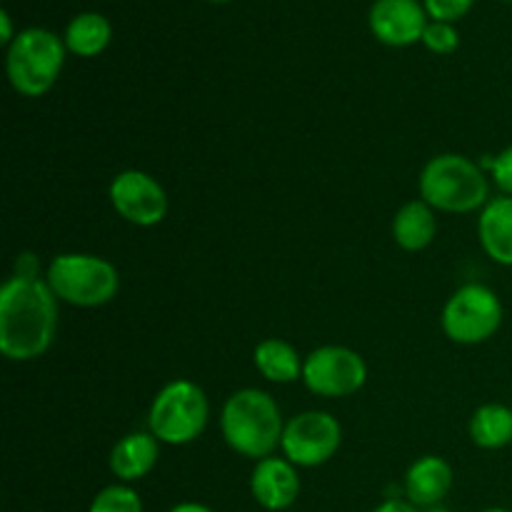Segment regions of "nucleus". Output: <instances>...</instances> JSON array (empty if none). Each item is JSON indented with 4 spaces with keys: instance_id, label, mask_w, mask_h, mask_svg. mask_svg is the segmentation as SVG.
Instances as JSON below:
<instances>
[{
    "instance_id": "18",
    "label": "nucleus",
    "mask_w": 512,
    "mask_h": 512,
    "mask_svg": "<svg viewBox=\"0 0 512 512\" xmlns=\"http://www.w3.org/2000/svg\"><path fill=\"white\" fill-rule=\"evenodd\" d=\"M255 368L273 383H293L303 378V363L295 348L285 340L270 338L255 348Z\"/></svg>"
},
{
    "instance_id": "15",
    "label": "nucleus",
    "mask_w": 512,
    "mask_h": 512,
    "mask_svg": "<svg viewBox=\"0 0 512 512\" xmlns=\"http://www.w3.org/2000/svg\"><path fill=\"white\" fill-rule=\"evenodd\" d=\"M158 463V438L153 433H130L110 453V470L120 480H140Z\"/></svg>"
},
{
    "instance_id": "29",
    "label": "nucleus",
    "mask_w": 512,
    "mask_h": 512,
    "mask_svg": "<svg viewBox=\"0 0 512 512\" xmlns=\"http://www.w3.org/2000/svg\"><path fill=\"white\" fill-rule=\"evenodd\" d=\"M430 512H450V510H443V508H433Z\"/></svg>"
},
{
    "instance_id": "27",
    "label": "nucleus",
    "mask_w": 512,
    "mask_h": 512,
    "mask_svg": "<svg viewBox=\"0 0 512 512\" xmlns=\"http://www.w3.org/2000/svg\"><path fill=\"white\" fill-rule=\"evenodd\" d=\"M170 512H213V510L205 508V505H200V503H180V505H175Z\"/></svg>"
},
{
    "instance_id": "21",
    "label": "nucleus",
    "mask_w": 512,
    "mask_h": 512,
    "mask_svg": "<svg viewBox=\"0 0 512 512\" xmlns=\"http://www.w3.org/2000/svg\"><path fill=\"white\" fill-rule=\"evenodd\" d=\"M460 43V35L458 30L453 28V23H428L423 33V45L430 50V53H438V55H450Z\"/></svg>"
},
{
    "instance_id": "5",
    "label": "nucleus",
    "mask_w": 512,
    "mask_h": 512,
    "mask_svg": "<svg viewBox=\"0 0 512 512\" xmlns=\"http://www.w3.org/2000/svg\"><path fill=\"white\" fill-rule=\"evenodd\" d=\"M45 283L63 303L78 305V308H98L115 298L120 278L115 265L98 255L68 253L53 258Z\"/></svg>"
},
{
    "instance_id": "19",
    "label": "nucleus",
    "mask_w": 512,
    "mask_h": 512,
    "mask_svg": "<svg viewBox=\"0 0 512 512\" xmlns=\"http://www.w3.org/2000/svg\"><path fill=\"white\" fill-rule=\"evenodd\" d=\"M470 438L478 448L500 450L512 443V410L505 405H483L470 420Z\"/></svg>"
},
{
    "instance_id": "20",
    "label": "nucleus",
    "mask_w": 512,
    "mask_h": 512,
    "mask_svg": "<svg viewBox=\"0 0 512 512\" xmlns=\"http://www.w3.org/2000/svg\"><path fill=\"white\" fill-rule=\"evenodd\" d=\"M90 512H143L138 493L125 485H110L95 495Z\"/></svg>"
},
{
    "instance_id": "9",
    "label": "nucleus",
    "mask_w": 512,
    "mask_h": 512,
    "mask_svg": "<svg viewBox=\"0 0 512 512\" xmlns=\"http://www.w3.org/2000/svg\"><path fill=\"white\" fill-rule=\"evenodd\" d=\"M340 440H343V430L340 423L328 413L320 410H310V413H300L285 425L283 430V453L285 458L300 468H315L323 465L338 453Z\"/></svg>"
},
{
    "instance_id": "2",
    "label": "nucleus",
    "mask_w": 512,
    "mask_h": 512,
    "mask_svg": "<svg viewBox=\"0 0 512 512\" xmlns=\"http://www.w3.org/2000/svg\"><path fill=\"white\" fill-rule=\"evenodd\" d=\"M223 438L235 453L268 458L283 440V418L275 400L263 390H238L223 408Z\"/></svg>"
},
{
    "instance_id": "25",
    "label": "nucleus",
    "mask_w": 512,
    "mask_h": 512,
    "mask_svg": "<svg viewBox=\"0 0 512 512\" xmlns=\"http://www.w3.org/2000/svg\"><path fill=\"white\" fill-rule=\"evenodd\" d=\"M373 512H418V508L413 503H403V500H388V503H383Z\"/></svg>"
},
{
    "instance_id": "30",
    "label": "nucleus",
    "mask_w": 512,
    "mask_h": 512,
    "mask_svg": "<svg viewBox=\"0 0 512 512\" xmlns=\"http://www.w3.org/2000/svg\"><path fill=\"white\" fill-rule=\"evenodd\" d=\"M210 3H230V0H210Z\"/></svg>"
},
{
    "instance_id": "8",
    "label": "nucleus",
    "mask_w": 512,
    "mask_h": 512,
    "mask_svg": "<svg viewBox=\"0 0 512 512\" xmlns=\"http://www.w3.org/2000/svg\"><path fill=\"white\" fill-rule=\"evenodd\" d=\"M303 380L315 395L348 398L363 388L365 380H368V368L355 350L325 345V348L313 350L305 358Z\"/></svg>"
},
{
    "instance_id": "23",
    "label": "nucleus",
    "mask_w": 512,
    "mask_h": 512,
    "mask_svg": "<svg viewBox=\"0 0 512 512\" xmlns=\"http://www.w3.org/2000/svg\"><path fill=\"white\" fill-rule=\"evenodd\" d=\"M488 168L493 170V178L498 183V188L512 198V145L505 148L498 158L488 160Z\"/></svg>"
},
{
    "instance_id": "24",
    "label": "nucleus",
    "mask_w": 512,
    "mask_h": 512,
    "mask_svg": "<svg viewBox=\"0 0 512 512\" xmlns=\"http://www.w3.org/2000/svg\"><path fill=\"white\" fill-rule=\"evenodd\" d=\"M13 275H20V278H38V260H35V255L30 253L18 255Z\"/></svg>"
},
{
    "instance_id": "14",
    "label": "nucleus",
    "mask_w": 512,
    "mask_h": 512,
    "mask_svg": "<svg viewBox=\"0 0 512 512\" xmlns=\"http://www.w3.org/2000/svg\"><path fill=\"white\" fill-rule=\"evenodd\" d=\"M483 250L500 265H512V198L488 200L478 223Z\"/></svg>"
},
{
    "instance_id": "16",
    "label": "nucleus",
    "mask_w": 512,
    "mask_h": 512,
    "mask_svg": "<svg viewBox=\"0 0 512 512\" xmlns=\"http://www.w3.org/2000/svg\"><path fill=\"white\" fill-rule=\"evenodd\" d=\"M438 233V220L433 208L425 200H410L398 210L393 220V238L403 250L418 253L425 250L435 240Z\"/></svg>"
},
{
    "instance_id": "17",
    "label": "nucleus",
    "mask_w": 512,
    "mask_h": 512,
    "mask_svg": "<svg viewBox=\"0 0 512 512\" xmlns=\"http://www.w3.org/2000/svg\"><path fill=\"white\" fill-rule=\"evenodd\" d=\"M110 38H113V28L105 15L80 13L68 23L63 40L70 53L80 55V58H93L108 48Z\"/></svg>"
},
{
    "instance_id": "12",
    "label": "nucleus",
    "mask_w": 512,
    "mask_h": 512,
    "mask_svg": "<svg viewBox=\"0 0 512 512\" xmlns=\"http://www.w3.org/2000/svg\"><path fill=\"white\" fill-rule=\"evenodd\" d=\"M250 490L265 510H285L298 500L300 478L290 460L263 458L253 470Z\"/></svg>"
},
{
    "instance_id": "10",
    "label": "nucleus",
    "mask_w": 512,
    "mask_h": 512,
    "mask_svg": "<svg viewBox=\"0 0 512 512\" xmlns=\"http://www.w3.org/2000/svg\"><path fill=\"white\" fill-rule=\"evenodd\" d=\"M110 203L128 223L150 228L168 213V195L155 178L140 170H125L110 183Z\"/></svg>"
},
{
    "instance_id": "28",
    "label": "nucleus",
    "mask_w": 512,
    "mask_h": 512,
    "mask_svg": "<svg viewBox=\"0 0 512 512\" xmlns=\"http://www.w3.org/2000/svg\"><path fill=\"white\" fill-rule=\"evenodd\" d=\"M483 512H510V510H503V508H490V510H483Z\"/></svg>"
},
{
    "instance_id": "13",
    "label": "nucleus",
    "mask_w": 512,
    "mask_h": 512,
    "mask_svg": "<svg viewBox=\"0 0 512 512\" xmlns=\"http://www.w3.org/2000/svg\"><path fill=\"white\" fill-rule=\"evenodd\" d=\"M453 485V468L443 458H420L405 475V493L415 508H435Z\"/></svg>"
},
{
    "instance_id": "7",
    "label": "nucleus",
    "mask_w": 512,
    "mask_h": 512,
    "mask_svg": "<svg viewBox=\"0 0 512 512\" xmlns=\"http://www.w3.org/2000/svg\"><path fill=\"white\" fill-rule=\"evenodd\" d=\"M503 325L500 298L485 285H465L455 290L443 310V330L453 343L478 345L493 338Z\"/></svg>"
},
{
    "instance_id": "26",
    "label": "nucleus",
    "mask_w": 512,
    "mask_h": 512,
    "mask_svg": "<svg viewBox=\"0 0 512 512\" xmlns=\"http://www.w3.org/2000/svg\"><path fill=\"white\" fill-rule=\"evenodd\" d=\"M0 25H3V33H0V40H3L5 45H10L15 38H13V23H10L8 10H3V13H0Z\"/></svg>"
},
{
    "instance_id": "4",
    "label": "nucleus",
    "mask_w": 512,
    "mask_h": 512,
    "mask_svg": "<svg viewBox=\"0 0 512 512\" xmlns=\"http://www.w3.org/2000/svg\"><path fill=\"white\" fill-rule=\"evenodd\" d=\"M65 40H60L53 30L28 28L15 35L8 45L10 85L28 98L48 93L58 80L65 63Z\"/></svg>"
},
{
    "instance_id": "22",
    "label": "nucleus",
    "mask_w": 512,
    "mask_h": 512,
    "mask_svg": "<svg viewBox=\"0 0 512 512\" xmlns=\"http://www.w3.org/2000/svg\"><path fill=\"white\" fill-rule=\"evenodd\" d=\"M473 3L475 0H423L425 13L438 23H455L473 8Z\"/></svg>"
},
{
    "instance_id": "31",
    "label": "nucleus",
    "mask_w": 512,
    "mask_h": 512,
    "mask_svg": "<svg viewBox=\"0 0 512 512\" xmlns=\"http://www.w3.org/2000/svg\"><path fill=\"white\" fill-rule=\"evenodd\" d=\"M505 3H512V0H505Z\"/></svg>"
},
{
    "instance_id": "11",
    "label": "nucleus",
    "mask_w": 512,
    "mask_h": 512,
    "mask_svg": "<svg viewBox=\"0 0 512 512\" xmlns=\"http://www.w3.org/2000/svg\"><path fill=\"white\" fill-rule=\"evenodd\" d=\"M428 13L418 0H375L370 8V30L380 43L405 48L423 40Z\"/></svg>"
},
{
    "instance_id": "6",
    "label": "nucleus",
    "mask_w": 512,
    "mask_h": 512,
    "mask_svg": "<svg viewBox=\"0 0 512 512\" xmlns=\"http://www.w3.org/2000/svg\"><path fill=\"white\" fill-rule=\"evenodd\" d=\"M208 398L190 380L165 385L150 408V433L168 445L193 443L208 425Z\"/></svg>"
},
{
    "instance_id": "1",
    "label": "nucleus",
    "mask_w": 512,
    "mask_h": 512,
    "mask_svg": "<svg viewBox=\"0 0 512 512\" xmlns=\"http://www.w3.org/2000/svg\"><path fill=\"white\" fill-rule=\"evenodd\" d=\"M58 298L40 278L10 275L0 290V350L10 360H35L53 345Z\"/></svg>"
},
{
    "instance_id": "3",
    "label": "nucleus",
    "mask_w": 512,
    "mask_h": 512,
    "mask_svg": "<svg viewBox=\"0 0 512 512\" xmlns=\"http://www.w3.org/2000/svg\"><path fill=\"white\" fill-rule=\"evenodd\" d=\"M420 195L430 208L445 213H470L488 205V178L465 155H435L420 175Z\"/></svg>"
}]
</instances>
